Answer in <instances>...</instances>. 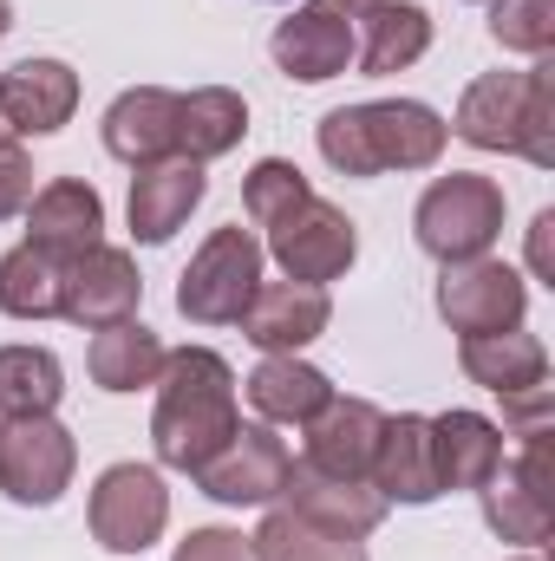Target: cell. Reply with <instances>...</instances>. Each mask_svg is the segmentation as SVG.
Returning a JSON list of instances; mask_svg holds the SVG:
<instances>
[{"instance_id": "6da1fadb", "label": "cell", "mask_w": 555, "mask_h": 561, "mask_svg": "<svg viewBox=\"0 0 555 561\" xmlns=\"http://www.w3.org/2000/svg\"><path fill=\"white\" fill-rule=\"evenodd\" d=\"M236 373L223 353L209 346H177L157 373V412H150V450L163 470L196 477L242 424V399H236Z\"/></svg>"}, {"instance_id": "7a4b0ae2", "label": "cell", "mask_w": 555, "mask_h": 561, "mask_svg": "<svg viewBox=\"0 0 555 561\" xmlns=\"http://www.w3.org/2000/svg\"><path fill=\"white\" fill-rule=\"evenodd\" d=\"M314 144L340 176H386V170H431L451 144V125L424 99H373L327 112L314 125Z\"/></svg>"}, {"instance_id": "3957f363", "label": "cell", "mask_w": 555, "mask_h": 561, "mask_svg": "<svg viewBox=\"0 0 555 561\" xmlns=\"http://www.w3.org/2000/svg\"><path fill=\"white\" fill-rule=\"evenodd\" d=\"M503 183L497 176H477V170H451V176H438L424 196H418L412 209V236L418 249L431 255V262H477V255H490L497 249V236H503Z\"/></svg>"}, {"instance_id": "277c9868", "label": "cell", "mask_w": 555, "mask_h": 561, "mask_svg": "<svg viewBox=\"0 0 555 561\" xmlns=\"http://www.w3.org/2000/svg\"><path fill=\"white\" fill-rule=\"evenodd\" d=\"M262 262H269V249L236 222V229H216L196 255H190V268L177 280V313L190 320V327H236L242 320V307L256 300V287H262Z\"/></svg>"}, {"instance_id": "5b68a950", "label": "cell", "mask_w": 555, "mask_h": 561, "mask_svg": "<svg viewBox=\"0 0 555 561\" xmlns=\"http://www.w3.org/2000/svg\"><path fill=\"white\" fill-rule=\"evenodd\" d=\"M79 437L53 419H0V496L20 510H53L72 490Z\"/></svg>"}, {"instance_id": "8992f818", "label": "cell", "mask_w": 555, "mask_h": 561, "mask_svg": "<svg viewBox=\"0 0 555 561\" xmlns=\"http://www.w3.org/2000/svg\"><path fill=\"white\" fill-rule=\"evenodd\" d=\"M86 516H92V542L99 549L144 556L170 529V490H163V477L150 463H112V470H99Z\"/></svg>"}, {"instance_id": "52a82bcc", "label": "cell", "mask_w": 555, "mask_h": 561, "mask_svg": "<svg viewBox=\"0 0 555 561\" xmlns=\"http://www.w3.org/2000/svg\"><path fill=\"white\" fill-rule=\"evenodd\" d=\"M269 255H275L281 280H307V287H327L360 262V229L340 203L327 196H307L294 216H281L269 229Z\"/></svg>"}, {"instance_id": "ba28073f", "label": "cell", "mask_w": 555, "mask_h": 561, "mask_svg": "<svg viewBox=\"0 0 555 561\" xmlns=\"http://www.w3.org/2000/svg\"><path fill=\"white\" fill-rule=\"evenodd\" d=\"M438 313H444V327L457 340H471V333H510L530 313V280L517 275L510 262H497V255L451 262L438 275Z\"/></svg>"}, {"instance_id": "9c48e42d", "label": "cell", "mask_w": 555, "mask_h": 561, "mask_svg": "<svg viewBox=\"0 0 555 561\" xmlns=\"http://www.w3.org/2000/svg\"><path fill=\"white\" fill-rule=\"evenodd\" d=\"M287 444L275 437V424H236V437L196 470V490L223 510H262L275 503L287 483Z\"/></svg>"}, {"instance_id": "30bf717a", "label": "cell", "mask_w": 555, "mask_h": 561, "mask_svg": "<svg viewBox=\"0 0 555 561\" xmlns=\"http://www.w3.org/2000/svg\"><path fill=\"white\" fill-rule=\"evenodd\" d=\"M543 437L550 431H536L530 444H523V457L510 463H497V477L477 490V503H484V523L503 536V542H523V549H543L555 529V503H550V470H543Z\"/></svg>"}, {"instance_id": "8fae6325", "label": "cell", "mask_w": 555, "mask_h": 561, "mask_svg": "<svg viewBox=\"0 0 555 561\" xmlns=\"http://www.w3.org/2000/svg\"><path fill=\"white\" fill-rule=\"evenodd\" d=\"M138 300H144L138 262H132L125 249H112V242H99L92 255H79V262H66V268H59V320L86 327V333L132 320V313H138Z\"/></svg>"}, {"instance_id": "7c38bea8", "label": "cell", "mask_w": 555, "mask_h": 561, "mask_svg": "<svg viewBox=\"0 0 555 561\" xmlns=\"http://www.w3.org/2000/svg\"><path fill=\"white\" fill-rule=\"evenodd\" d=\"M26 242L39 255H53L59 268L79 262V255H92L105 242V196L92 183H79V176H53L26 203Z\"/></svg>"}, {"instance_id": "4fadbf2b", "label": "cell", "mask_w": 555, "mask_h": 561, "mask_svg": "<svg viewBox=\"0 0 555 561\" xmlns=\"http://www.w3.org/2000/svg\"><path fill=\"white\" fill-rule=\"evenodd\" d=\"M301 431H307V450H301L307 470H320V477H366L373 483V450H380V431H386V412L373 399L333 392Z\"/></svg>"}, {"instance_id": "5bb4252c", "label": "cell", "mask_w": 555, "mask_h": 561, "mask_svg": "<svg viewBox=\"0 0 555 561\" xmlns=\"http://www.w3.org/2000/svg\"><path fill=\"white\" fill-rule=\"evenodd\" d=\"M327 320H333L327 287H307V280H262L236 327H242V340H249L256 353H301V346H314V340L327 333Z\"/></svg>"}, {"instance_id": "9a60e30c", "label": "cell", "mask_w": 555, "mask_h": 561, "mask_svg": "<svg viewBox=\"0 0 555 561\" xmlns=\"http://www.w3.org/2000/svg\"><path fill=\"white\" fill-rule=\"evenodd\" d=\"M281 503H287L294 516L333 529V536H353V542H366V536L386 523V510H393L366 477H320V470H307V463H287Z\"/></svg>"}, {"instance_id": "2e32d148", "label": "cell", "mask_w": 555, "mask_h": 561, "mask_svg": "<svg viewBox=\"0 0 555 561\" xmlns=\"http://www.w3.org/2000/svg\"><path fill=\"white\" fill-rule=\"evenodd\" d=\"M203 196H209L203 163H190V157H157V163H138V176H132V203H125L132 236H138L144 249H163V242L196 216V203H203Z\"/></svg>"}, {"instance_id": "e0dca14e", "label": "cell", "mask_w": 555, "mask_h": 561, "mask_svg": "<svg viewBox=\"0 0 555 561\" xmlns=\"http://www.w3.org/2000/svg\"><path fill=\"white\" fill-rule=\"evenodd\" d=\"M269 53H275V66L287 72V79H301V85H327V79H340V72L353 66L360 33H353V20H340V13L294 7V13L275 26Z\"/></svg>"}, {"instance_id": "ac0fdd59", "label": "cell", "mask_w": 555, "mask_h": 561, "mask_svg": "<svg viewBox=\"0 0 555 561\" xmlns=\"http://www.w3.org/2000/svg\"><path fill=\"white\" fill-rule=\"evenodd\" d=\"M373 490L386 503H406V510H424L444 496L438 483V457H431V419L424 412H399L380 431V450H373Z\"/></svg>"}, {"instance_id": "d6986e66", "label": "cell", "mask_w": 555, "mask_h": 561, "mask_svg": "<svg viewBox=\"0 0 555 561\" xmlns=\"http://www.w3.org/2000/svg\"><path fill=\"white\" fill-rule=\"evenodd\" d=\"M0 99L20 138H53L79 112V72L66 59H20L13 72H0Z\"/></svg>"}, {"instance_id": "ffe728a7", "label": "cell", "mask_w": 555, "mask_h": 561, "mask_svg": "<svg viewBox=\"0 0 555 561\" xmlns=\"http://www.w3.org/2000/svg\"><path fill=\"white\" fill-rule=\"evenodd\" d=\"M105 150L118 163H157V157H177V92L163 85H132L105 105V125H99Z\"/></svg>"}, {"instance_id": "44dd1931", "label": "cell", "mask_w": 555, "mask_h": 561, "mask_svg": "<svg viewBox=\"0 0 555 561\" xmlns=\"http://www.w3.org/2000/svg\"><path fill=\"white\" fill-rule=\"evenodd\" d=\"M457 366H464L471 386H484V392H497V399H517V392L550 386V346H543L536 333H523V327L457 340Z\"/></svg>"}, {"instance_id": "7402d4cb", "label": "cell", "mask_w": 555, "mask_h": 561, "mask_svg": "<svg viewBox=\"0 0 555 561\" xmlns=\"http://www.w3.org/2000/svg\"><path fill=\"white\" fill-rule=\"evenodd\" d=\"M431 457L444 490H484L503 463V424L484 412H438L431 419Z\"/></svg>"}, {"instance_id": "603a6c76", "label": "cell", "mask_w": 555, "mask_h": 561, "mask_svg": "<svg viewBox=\"0 0 555 561\" xmlns=\"http://www.w3.org/2000/svg\"><path fill=\"white\" fill-rule=\"evenodd\" d=\"M360 53H353V66L366 72V79H393V72H412L418 59L431 53V13L418 7V0H380L360 26Z\"/></svg>"}, {"instance_id": "cb8c5ba5", "label": "cell", "mask_w": 555, "mask_h": 561, "mask_svg": "<svg viewBox=\"0 0 555 561\" xmlns=\"http://www.w3.org/2000/svg\"><path fill=\"white\" fill-rule=\"evenodd\" d=\"M249 405L262 424H307L327 399H333V379L320 366H307L301 353H262V366L249 373Z\"/></svg>"}, {"instance_id": "d4e9b609", "label": "cell", "mask_w": 555, "mask_h": 561, "mask_svg": "<svg viewBox=\"0 0 555 561\" xmlns=\"http://www.w3.org/2000/svg\"><path fill=\"white\" fill-rule=\"evenodd\" d=\"M249 131V105L242 92L229 85H196V92H177V157L190 163H216L229 157Z\"/></svg>"}, {"instance_id": "484cf974", "label": "cell", "mask_w": 555, "mask_h": 561, "mask_svg": "<svg viewBox=\"0 0 555 561\" xmlns=\"http://www.w3.org/2000/svg\"><path fill=\"white\" fill-rule=\"evenodd\" d=\"M163 359H170V346L144 327L138 313L118 320V327H99V333H92V353H86L99 392H144V386H157Z\"/></svg>"}, {"instance_id": "4316f807", "label": "cell", "mask_w": 555, "mask_h": 561, "mask_svg": "<svg viewBox=\"0 0 555 561\" xmlns=\"http://www.w3.org/2000/svg\"><path fill=\"white\" fill-rule=\"evenodd\" d=\"M517 118H523V72H484L464 85L451 138H464L471 150H510L517 157Z\"/></svg>"}, {"instance_id": "83f0119b", "label": "cell", "mask_w": 555, "mask_h": 561, "mask_svg": "<svg viewBox=\"0 0 555 561\" xmlns=\"http://www.w3.org/2000/svg\"><path fill=\"white\" fill-rule=\"evenodd\" d=\"M66 399V366L46 346H0V419H46Z\"/></svg>"}, {"instance_id": "f1b7e54d", "label": "cell", "mask_w": 555, "mask_h": 561, "mask_svg": "<svg viewBox=\"0 0 555 561\" xmlns=\"http://www.w3.org/2000/svg\"><path fill=\"white\" fill-rule=\"evenodd\" d=\"M249 542H256V556H262V561H366V542L333 536V529H320V523L294 516L287 503L262 516V529H256Z\"/></svg>"}, {"instance_id": "f546056e", "label": "cell", "mask_w": 555, "mask_h": 561, "mask_svg": "<svg viewBox=\"0 0 555 561\" xmlns=\"http://www.w3.org/2000/svg\"><path fill=\"white\" fill-rule=\"evenodd\" d=\"M0 313L7 320H53L59 313V262L33 242L0 255Z\"/></svg>"}, {"instance_id": "4dcf8cb0", "label": "cell", "mask_w": 555, "mask_h": 561, "mask_svg": "<svg viewBox=\"0 0 555 561\" xmlns=\"http://www.w3.org/2000/svg\"><path fill=\"white\" fill-rule=\"evenodd\" d=\"M307 196H314V183H307L301 163H287V157H262V163L242 176V209H249L256 229H275L281 216H294Z\"/></svg>"}, {"instance_id": "1f68e13d", "label": "cell", "mask_w": 555, "mask_h": 561, "mask_svg": "<svg viewBox=\"0 0 555 561\" xmlns=\"http://www.w3.org/2000/svg\"><path fill=\"white\" fill-rule=\"evenodd\" d=\"M517 157L536 170H555V59H536L523 72V118H517Z\"/></svg>"}, {"instance_id": "d6a6232c", "label": "cell", "mask_w": 555, "mask_h": 561, "mask_svg": "<svg viewBox=\"0 0 555 561\" xmlns=\"http://www.w3.org/2000/svg\"><path fill=\"white\" fill-rule=\"evenodd\" d=\"M490 7V39L523 59L555 53V0H484Z\"/></svg>"}, {"instance_id": "836d02e7", "label": "cell", "mask_w": 555, "mask_h": 561, "mask_svg": "<svg viewBox=\"0 0 555 561\" xmlns=\"http://www.w3.org/2000/svg\"><path fill=\"white\" fill-rule=\"evenodd\" d=\"M170 561H262V556H256V542H249L242 529L209 523V529H190V536L177 542V556H170Z\"/></svg>"}, {"instance_id": "e575fe53", "label": "cell", "mask_w": 555, "mask_h": 561, "mask_svg": "<svg viewBox=\"0 0 555 561\" xmlns=\"http://www.w3.org/2000/svg\"><path fill=\"white\" fill-rule=\"evenodd\" d=\"M26 203H33V157L20 144H0V222L26 216Z\"/></svg>"}, {"instance_id": "d590c367", "label": "cell", "mask_w": 555, "mask_h": 561, "mask_svg": "<svg viewBox=\"0 0 555 561\" xmlns=\"http://www.w3.org/2000/svg\"><path fill=\"white\" fill-rule=\"evenodd\" d=\"M550 229H555V209H536V222H530V268H536V280H555V268H550Z\"/></svg>"}, {"instance_id": "8d00e7d4", "label": "cell", "mask_w": 555, "mask_h": 561, "mask_svg": "<svg viewBox=\"0 0 555 561\" xmlns=\"http://www.w3.org/2000/svg\"><path fill=\"white\" fill-rule=\"evenodd\" d=\"M314 7H320V13H340V20H353V26H360L380 0H314Z\"/></svg>"}, {"instance_id": "74e56055", "label": "cell", "mask_w": 555, "mask_h": 561, "mask_svg": "<svg viewBox=\"0 0 555 561\" xmlns=\"http://www.w3.org/2000/svg\"><path fill=\"white\" fill-rule=\"evenodd\" d=\"M20 131H13V118H7V99H0V144H13Z\"/></svg>"}, {"instance_id": "f35d334b", "label": "cell", "mask_w": 555, "mask_h": 561, "mask_svg": "<svg viewBox=\"0 0 555 561\" xmlns=\"http://www.w3.org/2000/svg\"><path fill=\"white\" fill-rule=\"evenodd\" d=\"M7 33H13V7L0 0V39H7Z\"/></svg>"}, {"instance_id": "ab89813d", "label": "cell", "mask_w": 555, "mask_h": 561, "mask_svg": "<svg viewBox=\"0 0 555 561\" xmlns=\"http://www.w3.org/2000/svg\"><path fill=\"white\" fill-rule=\"evenodd\" d=\"M517 561H536V556H517Z\"/></svg>"}]
</instances>
